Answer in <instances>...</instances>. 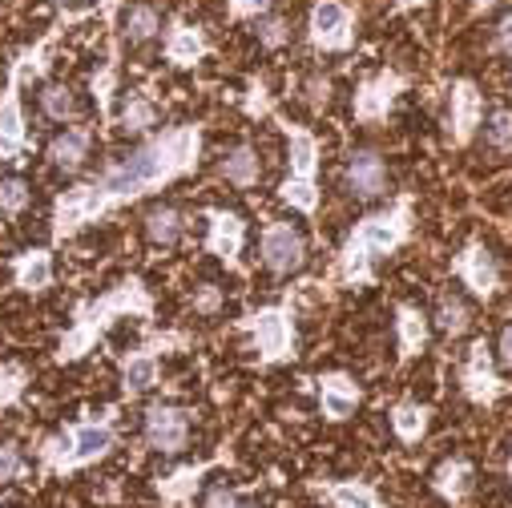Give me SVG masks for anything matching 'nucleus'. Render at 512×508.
Wrapping results in <instances>:
<instances>
[{
    "mask_svg": "<svg viewBox=\"0 0 512 508\" xmlns=\"http://www.w3.org/2000/svg\"><path fill=\"white\" fill-rule=\"evenodd\" d=\"M194 146H198V134L194 130H178V134H166L162 142H150L142 150H134L125 162H117L105 182L97 186L101 194L109 198H134V194H146L150 186L166 182L170 174L186 170L194 162Z\"/></svg>",
    "mask_w": 512,
    "mask_h": 508,
    "instance_id": "1",
    "label": "nucleus"
},
{
    "mask_svg": "<svg viewBox=\"0 0 512 508\" xmlns=\"http://www.w3.org/2000/svg\"><path fill=\"white\" fill-rule=\"evenodd\" d=\"M408 202H400L392 214H375V218H367L359 230H355V238H351V246H347V254H343V271L351 275V279H367V263L371 259H379V254H388L392 246H400L404 238H408Z\"/></svg>",
    "mask_w": 512,
    "mask_h": 508,
    "instance_id": "2",
    "label": "nucleus"
},
{
    "mask_svg": "<svg viewBox=\"0 0 512 508\" xmlns=\"http://www.w3.org/2000/svg\"><path fill=\"white\" fill-rule=\"evenodd\" d=\"M460 384H464V396H468L472 404H484V408L496 404V400L508 392V384H504V379L496 375V367H492V351H488L484 339H476V343L468 347Z\"/></svg>",
    "mask_w": 512,
    "mask_h": 508,
    "instance_id": "3",
    "label": "nucleus"
},
{
    "mask_svg": "<svg viewBox=\"0 0 512 508\" xmlns=\"http://www.w3.org/2000/svg\"><path fill=\"white\" fill-rule=\"evenodd\" d=\"M263 263L275 271V275H295L303 263H307V246H303V234L287 222H271L263 230Z\"/></svg>",
    "mask_w": 512,
    "mask_h": 508,
    "instance_id": "4",
    "label": "nucleus"
},
{
    "mask_svg": "<svg viewBox=\"0 0 512 508\" xmlns=\"http://www.w3.org/2000/svg\"><path fill=\"white\" fill-rule=\"evenodd\" d=\"M146 440L158 452H182L190 440V416L174 404H154L146 412Z\"/></svg>",
    "mask_w": 512,
    "mask_h": 508,
    "instance_id": "5",
    "label": "nucleus"
},
{
    "mask_svg": "<svg viewBox=\"0 0 512 508\" xmlns=\"http://www.w3.org/2000/svg\"><path fill=\"white\" fill-rule=\"evenodd\" d=\"M452 271H456V275L464 279V287H468L472 295H480V299H492L496 287H500V271H496L492 254H488L480 242H468L464 254H456Z\"/></svg>",
    "mask_w": 512,
    "mask_h": 508,
    "instance_id": "6",
    "label": "nucleus"
},
{
    "mask_svg": "<svg viewBox=\"0 0 512 508\" xmlns=\"http://www.w3.org/2000/svg\"><path fill=\"white\" fill-rule=\"evenodd\" d=\"M311 37L323 49H347L351 45V9L339 0H319L311 13Z\"/></svg>",
    "mask_w": 512,
    "mask_h": 508,
    "instance_id": "7",
    "label": "nucleus"
},
{
    "mask_svg": "<svg viewBox=\"0 0 512 508\" xmlns=\"http://www.w3.org/2000/svg\"><path fill=\"white\" fill-rule=\"evenodd\" d=\"M480 117H484L480 89L472 81H456L452 85V138H456V146H468V138L476 134Z\"/></svg>",
    "mask_w": 512,
    "mask_h": 508,
    "instance_id": "8",
    "label": "nucleus"
},
{
    "mask_svg": "<svg viewBox=\"0 0 512 508\" xmlns=\"http://www.w3.org/2000/svg\"><path fill=\"white\" fill-rule=\"evenodd\" d=\"M383 186H388V170H383V158H379L375 150H359V154L351 158V166H347V190L367 202V198H379Z\"/></svg>",
    "mask_w": 512,
    "mask_h": 508,
    "instance_id": "9",
    "label": "nucleus"
},
{
    "mask_svg": "<svg viewBox=\"0 0 512 508\" xmlns=\"http://www.w3.org/2000/svg\"><path fill=\"white\" fill-rule=\"evenodd\" d=\"M250 327H254V339H259V351L267 359L291 355V323H287L283 311H259Z\"/></svg>",
    "mask_w": 512,
    "mask_h": 508,
    "instance_id": "10",
    "label": "nucleus"
},
{
    "mask_svg": "<svg viewBox=\"0 0 512 508\" xmlns=\"http://www.w3.org/2000/svg\"><path fill=\"white\" fill-rule=\"evenodd\" d=\"M404 89V81L396 77V73H383V77H375V81H367L363 89H359V97H355V113L359 117H367V121H375V117H383L392 109V101H396V93Z\"/></svg>",
    "mask_w": 512,
    "mask_h": 508,
    "instance_id": "11",
    "label": "nucleus"
},
{
    "mask_svg": "<svg viewBox=\"0 0 512 508\" xmlns=\"http://www.w3.org/2000/svg\"><path fill=\"white\" fill-rule=\"evenodd\" d=\"M218 259H226V263H234L238 259V246H242V222L234 218V214H210V242H206Z\"/></svg>",
    "mask_w": 512,
    "mask_h": 508,
    "instance_id": "12",
    "label": "nucleus"
},
{
    "mask_svg": "<svg viewBox=\"0 0 512 508\" xmlns=\"http://www.w3.org/2000/svg\"><path fill=\"white\" fill-rule=\"evenodd\" d=\"M85 158H89V134H85V130L61 134V138H53V146H49V162H53L57 170H65V174H77V170L85 166Z\"/></svg>",
    "mask_w": 512,
    "mask_h": 508,
    "instance_id": "13",
    "label": "nucleus"
},
{
    "mask_svg": "<svg viewBox=\"0 0 512 508\" xmlns=\"http://www.w3.org/2000/svg\"><path fill=\"white\" fill-rule=\"evenodd\" d=\"M432 488H436L444 500L460 504V500L468 496V488H472V464H468V460H448V464H440L436 476H432Z\"/></svg>",
    "mask_w": 512,
    "mask_h": 508,
    "instance_id": "14",
    "label": "nucleus"
},
{
    "mask_svg": "<svg viewBox=\"0 0 512 508\" xmlns=\"http://www.w3.org/2000/svg\"><path fill=\"white\" fill-rule=\"evenodd\" d=\"M323 412L331 416V420H347L351 412H355V404H359V392L347 384L343 375H331V379H323Z\"/></svg>",
    "mask_w": 512,
    "mask_h": 508,
    "instance_id": "15",
    "label": "nucleus"
},
{
    "mask_svg": "<svg viewBox=\"0 0 512 508\" xmlns=\"http://www.w3.org/2000/svg\"><path fill=\"white\" fill-rule=\"evenodd\" d=\"M109 444H113V432H109L105 424H81V428L73 432V460H77V464L97 460V456L109 452Z\"/></svg>",
    "mask_w": 512,
    "mask_h": 508,
    "instance_id": "16",
    "label": "nucleus"
},
{
    "mask_svg": "<svg viewBox=\"0 0 512 508\" xmlns=\"http://www.w3.org/2000/svg\"><path fill=\"white\" fill-rule=\"evenodd\" d=\"M146 234L158 246H174L182 238V214L174 206H150L146 210Z\"/></svg>",
    "mask_w": 512,
    "mask_h": 508,
    "instance_id": "17",
    "label": "nucleus"
},
{
    "mask_svg": "<svg viewBox=\"0 0 512 508\" xmlns=\"http://www.w3.org/2000/svg\"><path fill=\"white\" fill-rule=\"evenodd\" d=\"M222 178L234 182V186H254L259 182V154H254L250 146H238L222 158Z\"/></svg>",
    "mask_w": 512,
    "mask_h": 508,
    "instance_id": "18",
    "label": "nucleus"
},
{
    "mask_svg": "<svg viewBox=\"0 0 512 508\" xmlns=\"http://www.w3.org/2000/svg\"><path fill=\"white\" fill-rule=\"evenodd\" d=\"M202 53H206V41H202L194 29H186V25H178V29L170 33V41H166V57H170L174 65H194Z\"/></svg>",
    "mask_w": 512,
    "mask_h": 508,
    "instance_id": "19",
    "label": "nucleus"
},
{
    "mask_svg": "<svg viewBox=\"0 0 512 508\" xmlns=\"http://www.w3.org/2000/svg\"><path fill=\"white\" fill-rule=\"evenodd\" d=\"M392 428H396L400 440L416 444V440L428 432V408H420V404H400V408L392 412Z\"/></svg>",
    "mask_w": 512,
    "mask_h": 508,
    "instance_id": "20",
    "label": "nucleus"
},
{
    "mask_svg": "<svg viewBox=\"0 0 512 508\" xmlns=\"http://www.w3.org/2000/svg\"><path fill=\"white\" fill-rule=\"evenodd\" d=\"M158 29H162V17H158L154 5H138V9H130V17H125V41L130 45L150 41Z\"/></svg>",
    "mask_w": 512,
    "mask_h": 508,
    "instance_id": "21",
    "label": "nucleus"
},
{
    "mask_svg": "<svg viewBox=\"0 0 512 508\" xmlns=\"http://www.w3.org/2000/svg\"><path fill=\"white\" fill-rule=\"evenodd\" d=\"M158 384V359L154 355H130L125 359V392H146Z\"/></svg>",
    "mask_w": 512,
    "mask_h": 508,
    "instance_id": "22",
    "label": "nucleus"
},
{
    "mask_svg": "<svg viewBox=\"0 0 512 508\" xmlns=\"http://www.w3.org/2000/svg\"><path fill=\"white\" fill-rule=\"evenodd\" d=\"M396 327H400V347H404V355H416V351L428 343V323H424V315H420V311L400 307Z\"/></svg>",
    "mask_w": 512,
    "mask_h": 508,
    "instance_id": "23",
    "label": "nucleus"
},
{
    "mask_svg": "<svg viewBox=\"0 0 512 508\" xmlns=\"http://www.w3.org/2000/svg\"><path fill=\"white\" fill-rule=\"evenodd\" d=\"M41 105H45V113H49L53 121H65V117L77 113V97H73V89H65V85H49V89L41 93Z\"/></svg>",
    "mask_w": 512,
    "mask_h": 508,
    "instance_id": "24",
    "label": "nucleus"
},
{
    "mask_svg": "<svg viewBox=\"0 0 512 508\" xmlns=\"http://www.w3.org/2000/svg\"><path fill=\"white\" fill-rule=\"evenodd\" d=\"M468 307L460 303V299H440V311H436V323H440V331L444 335H464L468 331Z\"/></svg>",
    "mask_w": 512,
    "mask_h": 508,
    "instance_id": "25",
    "label": "nucleus"
},
{
    "mask_svg": "<svg viewBox=\"0 0 512 508\" xmlns=\"http://www.w3.org/2000/svg\"><path fill=\"white\" fill-rule=\"evenodd\" d=\"M331 500H335V508H379L375 492L363 488V484H335L331 488Z\"/></svg>",
    "mask_w": 512,
    "mask_h": 508,
    "instance_id": "26",
    "label": "nucleus"
},
{
    "mask_svg": "<svg viewBox=\"0 0 512 508\" xmlns=\"http://www.w3.org/2000/svg\"><path fill=\"white\" fill-rule=\"evenodd\" d=\"M488 142H492L500 154L512 150V109H492V113H488Z\"/></svg>",
    "mask_w": 512,
    "mask_h": 508,
    "instance_id": "27",
    "label": "nucleus"
},
{
    "mask_svg": "<svg viewBox=\"0 0 512 508\" xmlns=\"http://www.w3.org/2000/svg\"><path fill=\"white\" fill-rule=\"evenodd\" d=\"M291 158H295L299 178H311V170H315V138L303 134V130H291Z\"/></svg>",
    "mask_w": 512,
    "mask_h": 508,
    "instance_id": "28",
    "label": "nucleus"
},
{
    "mask_svg": "<svg viewBox=\"0 0 512 508\" xmlns=\"http://www.w3.org/2000/svg\"><path fill=\"white\" fill-rule=\"evenodd\" d=\"M29 206V186L21 178H0V210L5 214H17Z\"/></svg>",
    "mask_w": 512,
    "mask_h": 508,
    "instance_id": "29",
    "label": "nucleus"
},
{
    "mask_svg": "<svg viewBox=\"0 0 512 508\" xmlns=\"http://www.w3.org/2000/svg\"><path fill=\"white\" fill-rule=\"evenodd\" d=\"M283 198H287L291 206H299V210H315V202H319L311 178H291V182L283 186Z\"/></svg>",
    "mask_w": 512,
    "mask_h": 508,
    "instance_id": "30",
    "label": "nucleus"
},
{
    "mask_svg": "<svg viewBox=\"0 0 512 508\" xmlns=\"http://www.w3.org/2000/svg\"><path fill=\"white\" fill-rule=\"evenodd\" d=\"M17 142H21V113H17V105H5L0 109V146L17 150Z\"/></svg>",
    "mask_w": 512,
    "mask_h": 508,
    "instance_id": "31",
    "label": "nucleus"
},
{
    "mask_svg": "<svg viewBox=\"0 0 512 508\" xmlns=\"http://www.w3.org/2000/svg\"><path fill=\"white\" fill-rule=\"evenodd\" d=\"M121 121L130 125V130H146V125H154V101H146V97H134L130 105H125Z\"/></svg>",
    "mask_w": 512,
    "mask_h": 508,
    "instance_id": "32",
    "label": "nucleus"
},
{
    "mask_svg": "<svg viewBox=\"0 0 512 508\" xmlns=\"http://www.w3.org/2000/svg\"><path fill=\"white\" fill-rule=\"evenodd\" d=\"M21 468H25L21 448H17V444H0V484L17 480V476H21Z\"/></svg>",
    "mask_w": 512,
    "mask_h": 508,
    "instance_id": "33",
    "label": "nucleus"
},
{
    "mask_svg": "<svg viewBox=\"0 0 512 508\" xmlns=\"http://www.w3.org/2000/svg\"><path fill=\"white\" fill-rule=\"evenodd\" d=\"M287 37H291V29H287V21H279V17H271V21L259 25V41H263L267 49H279Z\"/></svg>",
    "mask_w": 512,
    "mask_h": 508,
    "instance_id": "34",
    "label": "nucleus"
},
{
    "mask_svg": "<svg viewBox=\"0 0 512 508\" xmlns=\"http://www.w3.org/2000/svg\"><path fill=\"white\" fill-rule=\"evenodd\" d=\"M21 283H25V287H45V283H49V259H45V254H37L33 263H25Z\"/></svg>",
    "mask_w": 512,
    "mask_h": 508,
    "instance_id": "35",
    "label": "nucleus"
},
{
    "mask_svg": "<svg viewBox=\"0 0 512 508\" xmlns=\"http://www.w3.org/2000/svg\"><path fill=\"white\" fill-rule=\"evenodd\" d=\"M202 508H238V496H234L226 484H218V488H210V492L202 496Z\"/></svg>",
    "mask_w": 512,
    "mask_h": 508,
    "instance_id": "36",
    "label": "nucleus"
},
{
    "mask_svg": "<svg viewBox=\"0 0 512 508\" xmlns=\"http://www.w3.org/2000/svg\"><path fill=\"white\" fill-rule=\"evenodd\" d=\"M492 49L496 53H504V57H512V13L496 25V37H492Z\"/></svg>",
    "mask_w": 512,
    "mask_h": 508,
    "instance_id": "37",
    "label": "nucleus"
},
{
    "mask_svg": "<svg viewBox=\"0 0 512 508\" xmlns=\"http://www.w3.org/2000/svg\"><path fill=\"white\" fill-rule=\"evenodd\" d=\"M275 5V0H230V9L238 13V17H246V13H267Z\"/></svg>",
    "mask_w": 512,
    "mask_h": 508,
    "instance_id": "38",
    "label": "nucleus"
},
{
    "mask_svg": "<svg viewBox=\"0 0 512 508\" xmlns=\"http://www.w3.org/2000/svg\"><path fill=\"white\" fill-rule=\"evenodd\" d=\"M194 307H198V311H214V307H218V287H202V291L194 295Z\"/></svg>",
    "mask_w": 512,
    "mask_h": 508,
    "instance_id": "39",
    "label": "nucleus"
},
{
    "mask_svg": "<svg viewBox=\"0 0 512 508\" xmlns=\"http://www.w3.org/2000/svg\"><path fill=\"white\" fill-rule=\"evenodd\" d=\"M327 89H331L327 81H307V101L311 105H327Z\"/></svg>",
    "mask_w": 512,
    "mask_h": 508,
    "instance_id": "40",
    "label": "nucleus"
},
{
    "mask_svg": "<svg viewBox=\"0 0 512 508\" xmlns=\"http://www.w3.org/2000/svg\"><path fill=\"white\" fill-rule=\"evenodd\" d=\"M500 359H504V363L512 367V323H508V327L500 331Z\"/></svg>",
    "mask_w": 512,
    "mask_h": 508,
    "instance_id": "41",
    "label": "nucleus"
},
{
    "mask_svg": "<svg viewBox=\"0 0 512 508\" xmlns=\"http://www.w3.org/2000/svg\"><path fill=\"white\" fill-rule=\"evenodd\" d=\"M496 5V0H476V5H472V13H484V9H492Z\"/></svg>",
    "mask_w": 512,
    "mask_h": 508,
    "instance_id": "42",
    "label": "nucleus"
},
{
    "mask_svg": "<svg viewBox=\"0 0 512 508\" xmlns=\"http://www.w3.org/2000/svg\"><path fill=\"white\" fill-rule=\"evenodd\" d=\"M420 5V0H400V9H416Z\"/></svg>",
    "mask_w": 512,
    "mask_h": 508,
    "instance_id": "43",
    "label": "nucleus"
},
{
    "mask_svg": "<svg viewBox=\"0 0 512 508\" xmlns=\"http://www.w3.org/2000/svg\"><path fill=\"white\" fill-rule=\"evenodd\" d=\"M238 508H259V504H238Z\"/></svg>",
    "mask_w": 512,
    "mask_h": 508,
    "instance_id": "44",
    "label": "nucleus"
},
{
    "mask_svg": "<svg viewBox=\"0 0 512 508\" xmlns=\"http://www.w3.org/2000/svg\"><path fill=\"white\" fill-rule=\"evenodd\" d=\"M508 476H512V464H508Z\"/></svg>",
    "mask_w": 512,
    "mask_h": 508,
    "instance_id": "45",
    "label": "nucleus"
}]
</instances>
